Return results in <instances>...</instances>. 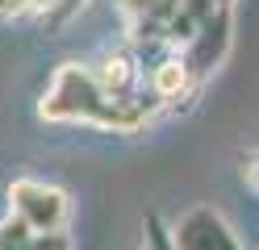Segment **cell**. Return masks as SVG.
I'll use <instances>...</instances> for the list:
<instances>
[{"label": "cell", "mask_w": 259, "mask_h": 250, "mask_svg": "<svg viewBox=\"0 0 259 250\" xmlns=\"http://www.w3.org/2000/svg\"><path fill=\"white\" fill-rule=\"evenodd\" d=\"M38 117L55 125H101L113 133H134L147 125L151 109L138 105V100H117L101 79H96L92 67L84 63H59V71L51 79V88L38 100Z\"/></svg>", "instance_id": "1"}, {"label": "cell", "mask_w": 259, "mask_h": 250, "mask_svg": "<svg viewBox=\"0 0 259 250\" xmlns=\"http://www.w3.org/2000/svg\"><path fill=\"white\" fill-rule=\"evenodd\" d=\"M9 209L17 213L34 233L67 229L71 196L63 188H55V183H42V179H17V183H9Z\"/></svg>", "instance_id": "2"}, {"label": "cell", "mask_w": 259, "mask_h": 250, "mask_svg": "<svg viewBox=\"0 0 259 250\" xmlns=\"http://www.w3.org/2000/svg\"><path fill=\"white\" fill-rule=\"evenodd\" d=\"M171 238H176L180 250H242L230 221H226L218 209H209V205L188 209L180 221L171 225Z\"/></svg>", "instance_id": "3"}, {"label": "cell", "mask_w": 259, "mask_h": 250, "mask_svg": "<svg viewBox=\"0 0 259 250\" xmlns=\"http://www.w3.org/2000/svg\"><path fill=\"white\" fill-rule=\"evenodd\" d=\"M230 29H234L230 9H218V13L197 29V38L184 46V63L192 67V75H197V79H205L209 71H218V67H222L226 50H230Z\"/></svg>", "instance_id": "4"}, {"label": "cell", "mask_w": 259, "mask_h": 250, "mask_svg": "<svg viewBox=\"0 0 259 250\" xmlns=\"http://www.w3.org/2000/svg\"><path fill=\"white\" fill-rule=\"evenodd\" d=\"M96 79L105 83V88L117 96V100H138V67L130 55H105L101 67H96Z\"/></svg>", "instance_id": "5"}, {"label": "cell", "mask_w": 259, "mask_h": 250, "mask_svg": "<svg viewBox=\"0 0 259 250\" xmlns=\"http://www.w3.org/2000/svg\"><path fill=\"white\" fill-rule=\"evenodd\" d=\"M117 9H121L125 21H142V17H155V21H171V17L184 9V0H117Z\"/></svg>", "instance_id": "6"}, {"label": "cell", "mask_w": 259, "mask_h": 250, "mask_svg": "<svg viewBox=\"0 0 259 250\" xmlns=\"http://www.w3.org/2000/svg\"><path fill=\"white\" fill-rule=\"evenodd\" d=\"M142 229H147V250H180V246H176V238H171V229L163 225V217H159V213H147Z\"/></svg>", "instance_id": "7"}, {"label": "cell", "mask_w": 259, "mask_h": 250, "mask_svg": "<svg viewBox=\"0 0 259 250\" xmlns=\"http://www.w3.org/2000/svg\"><path fill=\"white\" fill-rule=\"evenodd\" d=\"M29 233H34V229H29V225L21 221V217L13 213L9 221H0V250H25Z\"/></svg>", "instance_id": "8"}, {"label": "cell", "mask_w": 259, "mask_h": 250, "mask_svg": "<svg viewBox=\"0 0 259 250\" xmlns=\"http://www.w3.org/2000/svg\"><path fill=\"white\" fill-rule=\"evenodd\" d=\"M25 250H71V238L63 229H46V233H29Z\"/></svg>", "instance_id": "9"}, {"label": "cell", "mask_w": 259, "mask_h": 250, "mask_svg": "<svg viewBox=\"0 0 259 250\" xmlns=\"http://www.w3.org/2000/svg\"><path fill=\"white\" fill-rule=\"evenodd\" d=\"M238 163H242V179H247L251 188L259 192V150H242Z\"/></svg>", "instance_id": "10"}, {"label": "cell", "mask_w": 259, "mask_h": 250, "mask_svg": "<svg viewBox=\"0 0 259 250\" xmlns=\"http://www.w3.org/2000/svg\"><path fill=\"white\" fill-rule=\"evenodd\" d=\"M84 9H88V0H55V21H71Z\"/></svg>", "instance_id": "11"}, {"label": "cell", "mask_w": 259, "mask_h": 250, "mask_svg": "<svg viewBox=\"0 0 259 250\" xmlns=\"http://www.w3.org/2000/svg\"><path fill=\"white\" fill-rule=\"evenodd\" d=\"M218 5H222V9H230V5H234V0H218Z\"/></svg>", "instance_id": "12"}, {"label": "cell", "mask_w": 259, "mask_h": 250, "mask_svg": "<svg viewBox=\"0 0 259 250\" xmlns=\"http://www.w3.org/2000/svg\"><path fill=\"white\" fill-rule=\"evenodd\" d=\"M142 250H147V246H142Z\"/></svg>", "instance_id": "13"}]
</instances>
